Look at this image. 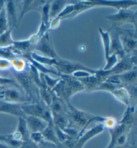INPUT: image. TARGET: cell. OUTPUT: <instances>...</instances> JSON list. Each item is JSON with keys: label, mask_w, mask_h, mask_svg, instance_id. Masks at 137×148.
Returning a JSON list of instances; mask_svg holds the SVG:
<instances>
[{"label": "cell", "mask_w": 137, "mask_h": 148, "mask_svg": "<svg viewBox=\"0 0 137 148\" xmlns=\"http://www.w3.org/2000/svg\"><path fill=\"white\" fill-rule=\"evenodd\" d=\"M67 117L68 119V127L79 132L78 136L83 134L92 123L96 121L102 123L105 120V117L86 113L74 107L71 103L68 104Z\"/></svg>", "instance_id": "1"}, {"label": "cell", "mask_w": 137, "mask_h": 148, "mask_svg": "<svg viewBox=\"0 0 137 148\" xmlns=\"http://www.w3.org/2000/svg\"><path fill=\"white\" fill-rule=\"evenodd\" d=\"M60 80L52 90L67 105L70 103L71 97L77 92L85 90L82 82L72 75H60Z\"/></svg>", "instance_id": "2"}, {"label": "cell", "mask_w": 137, "mask_h": 148, "mask_svg": "<svg viewBox=\"0 0 137 148\" xmlns=\"http://www.w3.org/2000/svg\"><path fill=\"white\" fill-rule=\"evenodd\" d=\"M136 53L132 55H125L123 58H121V60L118 61V62L114 67L108 71H103L100 69L99 70L98 73L96 74L97 75L100 76L102 79H106L107 77L112 75H118L123 74L125 72L129 71L132 70L136 66Z\"/></svg>", "instance_id": "3"}, {"label": "cell", "mask_w": 137, "mask_h": 148, "mask_svg": "<svg viewBox=\"0 0 137 148\" xmlns=\"http://www.w3.org/2000/svg\"><path fill=\"white\" fill-rule=\"evenodd\" d=\"M54 67H56L57 71L60 75H72V73L79 71H87L91 73L92 75H96L99 71V70L92 69L78 62L65 60V59L61 58L60 57L57 59L56 64Z\"/></svg>", "instance_id": "4"}, {"label": "cell", "mask_w": 137, "mask_h": 148, "mask_svg": "<svg viewBox=\"0 0 137 148\" xmlns=\"http://www.w3.org/2000/svg\"><path fill=\"white\" fill-rule=\"evenodd\" d=\"M27 67L26 70L21 72H16L12 70V73L16 77L19 86L24 90L26 96L31 100L32 97L35 95L39 97V88L31 80Z\"/></svg>", "instance_id": "5"}, {"label": "cell", "mask_w": 137, "mask_h": 148, "mask_svg": "<svg viewBox=\"0 0 137 148\" xmlns=\"http://www.w3.org/2000/svg\"><path fill=\"white\" fill-rule=\"evenodd\" d=\"M137 14L136 12L132 11L130 9H121L117 13L106 16V19L113 26L119 27L121 24L126 23L134 24L136 28Z\"/></svg>", "instance_id": "6"}, {"label": "cell", "mask_w": 137, "mask_h": 148, "mask_svg": "<svg viewBox=\"0 0 137 148\" xmlns=\"http://www.w3.org/2000/svg\"><path fill=\"white\" fill-rule=\"evenodd\" d=\"M33 50L41 52L44 56L48 58L57 59L60 57L55 51L52 38L48 32H46L39 39L38 42L33 47Z\"/></svg>", "instance_id": "7"}, {"label": "cell", "mask_w": 137, "mask_h": 148, "mask_svg": "<svg viewBox=\"0 0 137 148\" xmlns=\"http://www.w3.org/2000/svg\"><path fill=\"white\" fill-rule=\"evenodd\" d=\"M110 39V55L117 54L118 56L123 58L124 54L123 45L121 39V28L120 27L112 26L108 30Z\"/></svg>", "instance_id": "8"}, {"label": "cell", "mask_w": 137, "mask_h": 148, "mask_svg": "<svg viewBox=\"0 0 137 148\" xmlns=\"http://www.w3.org/2000/svg\"><path fill=\"white\" fill-rule=\"evenodd\" d=\"M121 39L124 54L129 56L136 53V31L123 30L121 28Z\"/></svg>", "instance_id": "9"}, {"label": "cell", "mask_w": 137, "mask_h": 148, "mask_svg": "<svg viewBox=\"0 0 137 148\" xmlns=\"http://www.w3.org/2000/svg\"><path fill=\"white\" fill-rule=\"evenodd\" d=\"M104 129L102 123H99L90 130H86L83 134L78 137L72 148H83L88 141L94 138L96 135L102 134Z\"/></svg>", "instance_id": "10"}, {"label": "cell", "mask_w": 137, "mask_h": 148, "mask_svg": "<svg viewBox=\"0 0 137 148\" xmlns=\"http://www.w3.org/2000/svg\"><path fill=\"white\" fill-rule=\"evenodd\" d=\"M0 100L12 103L24 104L30 102L31 99L15 88H7L0 93Z\"/></svg>", "instance_id": "11"}, {"label": "cell", "mask_w": 137, "mask_h": 148, "mask_svg": "<svg viewBox=\"0 0 137 148\" xmlns=\"http://www.w3.org/2000/svg\"><path fill=\"white\" fill-rule=\"evenodd\" d=\"M86 2L92 5V7L96 6H108L117 8V9H129L130 7L136 6L137 5L136 1H129V0H122V1H107V0H90Z\"/></svg>", "instance_id": "12"}, {"label": "cell", "mask_w": 137, "mask_h": 148, "mask_svg": "<svg viewBox=\"0 0 137 148\" xmlns=\"http://www.w3.org/2000/svg\"><path fill=\"white\" fill-rule=\"evenodd\" d=\"M22 110L23 113L26 115L34 116L39 118H42L44 117V113L47 111L49 107L46 106L43 102H38L36 103H24L22 105Z\"/></svg>", "instance_id": "13"}, {"label": "cell", "mask_w": 137, "mask_h": 148, "mask_svg": "<svg viewBox=\"0 0 137 148\" xmlns=\"http://www.w3.org/2000/svg\"><path fill=\"white\" fill-rule=\"evenodd\" d=\"M16 1H6L5 9L7 16L9 28L17 27L19 25V15L18 14V5Z\"/></svg>", "instance_id": "14"}, {"label": "cell", "mask_w": 137, "mask_h": 148, "mask_svg": "<svg viewBox=\"0 0 137 148\" xmlns=\"http://www.w3.org/2000/svg\"><path fill=\"white\" fill-rule=\"evenodd\" d=\"M29 133L27 128L26 120L24 117H19L18 125L16 131L12 135V138L18 142L22 143V141L28 140L29 139Z\"/></svg>", "instance_id": "15"}, {"label": "cell", "mask_w": 137, "mask_h": 148, "mask_svg": "<svg viewBox=\"0 0 137 148\" xmlns=\"http://www.w3.org/2000/svg\"><path fill=\"white\" fill-rule=\"evenodd\" d=\"M26 125L29 133L42 132L47 127L48 123L41 118L34 117V116L26 115L24 117Z\"/></svg>", "instance_id": "16"}, {"label": "cell", "mask_w": 137, "mask_h": 148, "mask_svg": "<svg viewBox=\"0 0 137 148\" xmlns=\"http://www.w3.org/2000/svg\"><path fill=\"white\" fill-rule=\"evenodd\" d=\"M22 105L19 103H12L0 100V113L9 114L18 118L24 117L25 115L22 110Z\"/></svg>", "instance_id": "17"}, {"label": "cell", "mask_w": 137, "mask_h": 148, "mask_svg": "<svg viewBox=\"0 0 137 148\" xmlns=\"http://www.w3.org/2000/svg\"><path fill=\"white\" fill-rule=\"evenodd\" d=\"M117 77L119 79L121 85L124 86V88L126 86L129 88L132 86L136 85L137 79L136 66L133 68L129 71L117 75Z\"/></svg>", "instance_id": "18"}, {"label": "cell", "mask_w": 137, "mask_h": 148, "mask_svg": "<svg viewBox=\"0 0 137 148\" xmlns=\"http://www.w3.org/2000/svg\"><path fill=\"white\" fill-rule=\"evenodd\" d=\"M42 134L43 135L44 140L45 142L50 143L51 144L54 145L58 148H62L65 147V145L62 143H61L59 141L58 137L56 134V131H55V128L53 123L48 124L45 130L42 132ZM65 148H68L65 147Z\"/></svg>", "instance_id": "19"}, {"label": "cell", "mask_w": 137, "mask_h": 148, "mask_svg": "<svg viewBox=\"0 0 137 148\" xmlns=\"http://www.w3.org/2000/svg\"><path fill=\"white\" fill-rule=\"evenodd\" d=\"M46 1H32V0H31V1H23L20 16H19V23H20L23 17L27 12L33 11V10L40 12L42 7L46 3Z\"/></svg>", "instance_id": "20"}, {"label": "cell", "mask_w": 137, "mask_h": 148, "mask_svg": "<svg viewBox=\"0 0 137 148\" xmlns=\"http://www.w3.org/2000/svg\"><path fill=\"white\" fill-rule=\"evenodd\" d=\"M49 108L52 113L64 114V115H67L68 113V105L62 99L57 97L54 92L52 95L51 104Z\"/></svg>", "instance_id": "21"}, {"label": "cell", "mask_w": 137, "mask_h": 148, "mask_svg": "<svg viewBox=\"0 0 137 148\" xmlns=\"http://www.w3.org/2000/svg\"><path fill=\"white\" fill-rule=\"evenodd\" d=\"M127 127L124 125L118 123L115 127L109 130L110 135V141L106 148H115L117 145V141L120 135L125 133Z\"/></svg>", "instance_id": "22"}, {"label": "cell", "mask_w": 137, "mask_h": 148, "mask_svg": "<svg viewBox=\"0 0 137 148\" xmlns=\"http://www.w3.org/2000/svg\"><path fill=\"white\" fill-rule=\"evenodd\" d=\"M72 1H64V0H56L51 1L50 8V21L58 16L62 11L67 5L71 3Z\"/></svg>", "instance_id": "23"}, {"label": "cell", "mask_w": 137, "mask_h": 148, "mask_svg": "<svg viewBox=\"0 0 137 148\" xmlns=\"http://www.w3.org/2000/svg\"><path fill=\"white\" fill-rule=\"evenodd\" d=\"M115 98L123 103L125 105H127L128 107L130 105V97L129 94L127 90L125 89L124 86H121V87L117 88L115 90H113L111 92Z\"/></svg>", "instance_id": "24"}, {"label": "cell", "mask_w": 137, "mask_h": 148, "mask_svg": "<svg viewBox=\"0 0 137 148\" xmlns=\"http://www.w3.org/2000/svg\"><path fill=\"white\" fill-rule=\"evenodd\" d=\"M53 125L56 127L60 129L61 130H64V129L68 127V119L67 115L64 114H58L52 113Z\"/></svg>", "instance_id": "25"}, {"label": "cell", "mask_w": 137, "mask_h": 148, "mask_svg": "<svg viewBox=\"0 0 137 148\" xmlns=\"http://www.w3.org/2000/svg\"><path fill=\"white\" fill-rule=\"evenodd\" d=\"M31 58L36 61L40 64H42L43 65H47L48 66H55V65L56 64L57 62V59L55 58H48V57L44 56H40V55L37 54L36 52H31L30 53Z\"/></svg>", "instance_id": "26"}, {"label": "cell", "mask_w": 137, "mask_h": 148, "mask_svg": "<svg viewBox=\"0 0 137 148\" xmlns=\"http://www.w3.org/2000/svg\"><path fill=\"white\" fill-rule=\"evenodd\" d=\"M134 121V108L133 107L128 106L125 113L123 115V117L119 121V123L124 125L126 127H129L133 124Z\"/></svg>", "instance_id": "27"}, {"label": "cell", "mask_w": 137, "mask_h": 148, "mask_svg": "<svg viewBox=\"0 0 137 148\" xmlns=\"http://www.w3.org/2000/svg\"><path fill=\"white\" fill-rule=\"evenodd\" d=\"M101 38H102L103 46L104 50L105 58L107 59L110 56V39L109 32H104L101 27L98 28Z\"/></svg>", "instance_id": "28"}, {"label": "cell", "mask_w": 137, "mask_h": 148, "mask_svg": "<svg viewBox=\"0 0 137 148\" xmlns=\"http://www.w3.org/2000/svg\"><path fill=\"white\" fill-rule=\"evenodd\" d=\"M13 29V28H9L0 35V48H9L13 45L14 40L12 38V32Z\"/></svg>", "instance_id": "29"}, {"label": "cell", "mask_w": 137, "mask_h": 148, "mask_svg": "<svg viewBox=\"0 0 137 148\" xmlns=\"http://www.w3.org/2000/svg\"><path fill=\"white\" fill-rule=\"evenodd\" d=\"M51 1H47L44 4L41 9V14H42V22L41 24L42 26L48 27L49 29V24L50 22V8Z\"/></svg>", "instance_id": "30"}, {"label": "cell", "mask_w": 137, "mask_h": 148, "mask_svg": "<svg viewBox=\"0 0 137 148\" xmlns=\"http://www.w3.org/2000/svg\"><path fill=\"white\" fill-rule=\"evenodd\" d=\"M39 98L40 99L42 102H43L46 106L49 107L51 104L53 92L51 89L47 87L39 88Z\"/></svg>", "instance_id": "31"}, {"label": "cell", "mask_w": 137, "mask_h": 148, "mask_svg": "<svg viewBox=\"0 0 137 148\" xmlns=\"http://www.w3.org/2000/svg\"><path fill=\"white\" fill-rule=\"evenodd\" d=\"M40 77L42 81L44 82V83L46 85V87L50 88V89L51 90L56 85L57 83H58L60 80V77H58L57 79H54V78L50 77L48 74L40 73Z\"/></svg>", "instance_id": "32"}, {"label": "cell", "mask_w": 137, "mask_h": 148, "mask_svg": "<svg viewBox=\"0 0 137 148\" xmlns=\"http://www.w3.org/2000/svg\"><path fill=\"white\" fill-rule=\"evenodd\" d=\"M8 29H9V26H8L7 19L6 16L5 9L4 8L0 13V35L7 31Z\"/></svg>", "instance_id": "33"}, {"label": "cell", "mask_w": 137, "mask_h": 148, "mask_svg": "<svg viewBox=\"0 0 137 148\" xmlns=\"http://www.w3.org/2000/svg\"><path fill=\"white\" fill-rule=\"evenodd\" d=\"M0 141L9 145L12 148H17L20 145V142L15 141L12 135H0Z\"/></svg>", "instance_id": "34"}, {"label": "cell", "mask_w": 137, "mask_h": 148, "mask_svg": "<svg viewBox=\"0 0 137 148\" xmlns=\"http://www.w3.org/2000/svg\"><path fill=\"white\" fill-rule=\"evenodd\" d=\"M106 60V64H105L104 67L102 69L103 71H108V70L111 69L112 68L114 67L116 65V64L119 61V56L117 54H112L110 55L109 57Z\"/></svg>", "instance_id": "35"}, {"label": "cell", "mask_w": 137, "mask_h": 148, "mask_svg": "<svg viewBox=\"0 0 137 148\" xmlns=\"http://www.w3.org/2000/svg\"><path fill=\"white\" fill-rule=\"evenodd\" d=\"M29 139H31L33 142L36 143L37 145L40 144L45 142L44 140L43 135L42 134V132H35L31 133L29 135Z\"/></svg>", "instance_id": "36"}, {"label": "cell", "mask_w": 137, "mask_h": 148, "mask_svg": "<svg viewBox=\"0 0 137 148\" xmlns=\"http://www.w3.org/2000/svg\"><path fill=\"white\" fill-rule=\"evenodd\" d=\"M119 123L117 122V120L115 119L113 117H105V120L102 123L104 128H108V130H111L116 127Z\"/></svg>", "instance_id": "37"}, {"label": "cell", "mask_w": 137, "mask_h": 148, "mask_svg": "<svg viewBox=\"0 0 137 148\" xmlns=\"http://www.w3.org/2000/svg\"><path fill=\"white\" fill-rule=\"evenodd\" d=\"M17 148H39V145L29 139L28 140L22 141Z\"/></svg>", "instance_id": "38"}, {"label": "cell", "mask_w": 137, "mask_h": 148, "mask_svg": "<svg viewBox=\"0 0 137 148\" xmlns=\"http://www.w3.org/2000/svg\"><path fill=\"white\" fill-rule=\"evenodd\" d=\"M14 85L16 87H20L19 84H18L14 79H7V78H3L0 77V85Z\"/></svg>", "instance_id": "39"}, {"label": "cell", "mask_w": 137, "mask_h": 148, "mask_svg": "<svg viewBox=\"0 0 137 148\" xmlns=\"http://www.w3.org/2000/svg\"><path fill=\"white\" fill-rule=\"evenodd\" d=\"M90 75H92L91 73H88V72H87V71H76V72H75V73L72 74V76L77 79H84V78L88 77Z\"/></svg>", "instance_id": "40"}, {"label": "cell", "mask_w": 137, "mask_h": 148, "mask_svg": "<svg viewBox=\"0 0 137 148\" xmlns=\"http://www.w3.org/2000/svg\"><path fill=\"white\" fill-rule=\"evenodd\" d=\"M126 139H127V135L126 134V133H124V134L120 135V137L118 138L117 141L116 147H123L125 144Z\"/></svg>", "instance_id": "41"}, {"label": "cell", "mask_w": 137, "mask_h": 148, "mask_svg": "<svg viewBox=\"0 0 137 148\" xmlns=\"http://www.w3.org/2000/svg\"><path fill=\"white\" fill-rule=\"evenodd\" d=\"M5 1L0 0V13H1L2 10H3V8H5Z\"/></svg>", "instance_id": "42"}, {"label": "cell", "mask_w": 137, "mask_h": 148, "mask_svg": "<svg viewBox=\"0 0 137 148\" xmlns=\"http://www.w3.org/2000/svg\"><path fill=\"white\" fill-rule=\"evenodd\" d=\"M0 148H12V147H10L9 145H7L5 143L0 141Z\"/></svg>", "instance_id": "43"}, {"label": "cell", "mask_w": 137, "mask_h": 148, "mask_svg": "<svg viewBox=\"0 0 137 148\" xmlns=\"http://www.w3.org/2000/svg\"><path fill=\"white\" fill-rule=\"evenodd\" d=\"M72 147H73V145H71V146L68 147V148H72Z\"/></svg>", "instance_id": "44"}]
</instances>
